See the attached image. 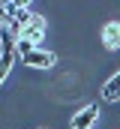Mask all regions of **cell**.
Instances as JSON below:
<instances>
[{
    "instance_id": "obj_1",
    "label": "cell",
    "mask_w": 120,
    "mask_h": 129,
    "mask_svg": "<svg viewBox=\"0 0 120 129\" xmlns=\"http://www.w3.org/2000/svg\"><path fill=\"white\" fill-rule=\"evenodd\" d=\"M21 39H27V42H33V45L39 48V42L45 39V18H42V15H33L30 24L21 30Z\"/></svg>"
},
{
    "instance_id": "obj_2",
    "label": "cell",
    "mask_w": 120,
    "mask_h": 129,
    "mask_svg": "<svg viewBox=\"0 0 120 129\" xmlns=\"http://www.w3.org/2000/svg\"><path fill=\"white\" fill-rule=\"evenodd\" d=\"M21 60H24V66H36V69H48V66H54V63H57V57H54L51 51H45V48H36V51H30V54H24Z\"/></svg>"
},
{
    "instance_id": "obj_3",
    "label": "cell",
    "mask_w": 120,
    "mask_h": 129,
    "mask_svg": "<svg viewBox=\"0 0 120 129\" xmlns=\"http://www.w3.org/2000/svg\"><path fill=\"white\" fill-rule=\"evenodd\" d=\"M96 120H99V108H96V102H93V105L81 108V111L72 117V129H93Z\"/></svg>"
},
{
    "instance_id": "obj_4",
    "label": "cell",
    "mask_w": 120,
    "mask_h": 129,
    "mask_svg": "<svg viewBox=\"0 0 120 129\" xmlns=\"http://www.w3.org/2000/svg\"><path fill=\"white\" fill-rule=\"evenodd\" d=\"M102 42H105L108 51H117L120 48V21H108L102 27Z\"/></svg>"
},
{
    "instance_id": "obj_5",
    "label": "cell",
    "mask_w": 120,
    "mask_h": 129,
    "mask_svg": "<svg viewBox=\"0 0 120 129\" xmlns=\"http://www.w3.org/2000/svg\"><path fill=\"white\" fill-rule=\"evenodd\" d=\"M102 99H105V102H117V99H120V72H117V75H111V78L105 81V87H102Z\"/></svg>"
},
{
    "instance_id": "obj_6",
    "label": "cell",
    "mask_w": 120,
    "mask_h": 129,
    "mask_svg": "<svg viewBox=\"0 0 120 129\" xmlns=\"http://www.w3.org/2000/svg\"><path fill=\"white\" fill-rule=\"evenodd\" d=\"M3 21H6V6L0 3V24H3Z\"/></svg>"
}]
</instances>
